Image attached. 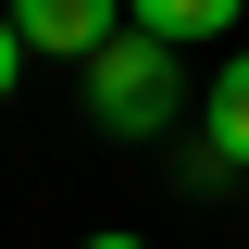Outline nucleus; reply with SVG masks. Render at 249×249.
<instances>
[{"label":"nucleus","instance_id":"obj_1","mask_svg":"<svg viewBox=\"0 0 249 249\" xmlns=\"http://www.w3.org/2000/svg\"><path fill=\"white\" fill-rule=\"evenodd\" d=\"M88 112H100V137H162L175 124V50L162 37H100L88 50Z\"/></svg>","mask_w":249,"mask_h":249},{"label":"nucleus","instance_id":"obj_4","mask_svg":"<svg viewBox=\"0 0 249 249\" xmlns=\"http://www.w3.org/2000/svg\"><path fill=\"white\" fill-rule=\"evenodd\" d=\"M237 13H249V0H124V25H137V37H162V50H187V37H224Z\"/></svg>","mask_w":249,"mask_h":249},{"label":"nucleus","instance_id":"obj_2","mask_svg":"<svg viewBox=\"0 0 249 249\" xmlns=\"http://www.w3.org/2000/svg\"><path fill=\"white\" fill-rule=\"evenodd\" d=\"M0 13H13V37L50 50V62H88L100 37H124V0H0Z\"/></svg>","mask_w":249,"mask_h":249},{"label":"nucleus","instance_id":"obj_3","mask_svg":"<svg viewBox=\"0 0 249 249\" xmlns=\"http://www.w3.org/2000/svg\"><path fill=\"white\" fill-rule=\"evenodd\" d=\"M199 150H224V175H249V50L199 88Z\"/></svg>","mask_w":249,"mask_h":249},{"label":"nucleus","instance_id":"obj_5","mask_svg":"<svg viewBox=\"0 0 249 249\" xmlns=\"http://www.w3.org/2000/svg\"><path fill=\"white\" fill-rule=\"evenodd\" d=\"M13 75H25V37H13V13H0V100H13Z\"/></svg>","mask_w":249,"mask_h":249},{"label":"nucleus","instance_id":"obj_6","mask_svg":"<svg viewBox=\"0 0 249 249\" xmlns=\"http://www.w3.org/2000/svg\"><path fill=\"white\" fill-rule=\"evenodd\" d=\"M88 249H150V237H88Z\"/></svg>","mask_w":249,"mask_h":249}]
</instances>
